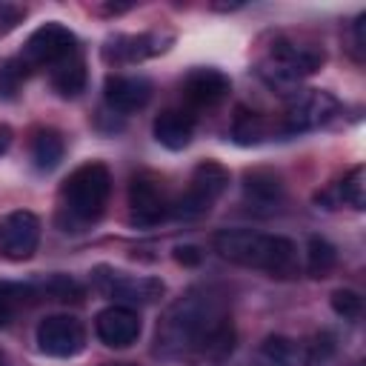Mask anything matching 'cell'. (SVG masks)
<instances>
[{"label": "cell", "mask_w": 366, "mask_h": 366, "mask_svg": "<svg viewBox=\"0 0 366 366\" xmlns=\"http://www.w3.org/2000/svg\"><path fill=\"white\" fill-rule=\"evenodd\" d=\"M234 346L229 297L217 286L186 289L160 317L154 349L163 357H226Z\"/></svg>", "instance_id": "obj_1"}, {"label": "cell", "mask_w": 366, "mask_h": 366, "mask_svg": "<svg viewBox=\"0 0 366 366\" xmlns=\"http://www.w3.org/2000/svg\"><path fill=\"white\" fill-rule=\"evenodd\" d=\"M214 252L237 266L266 272L269 277L289 280L300 272L297 246L283 234H263L252 229H223L214 234Z\"/></svg>", "instance_id": "obj_2"}, {"label": "cell", "mask_w": 366, "mask_h": 366, "mask_svg": "<svg viewBox=\"0 0 366 366\" xmlns=\"http://www.w3.org/2000/svg\"><path fill=\"white\" fill-rule=\"evenodd\" d=\"M112 194V174L103 163L92 160L77 166L60 186V226L63 232H83L97 223Z\"/></svg>", "instance_id": "obj_3"}, {"label": "cell", "mask_w": 366, "mask_h": 366, "mask_svg": "<svg viewBox=\"0 0 366 366\" xmlns=\"http://www.w3.org/2000/svg\"><path fill=\"white\" fill-rule=\"evenodd\" d=\"M323 60H326V51L320 46L280 37L257 63V74L269 89L286 94V92H295L303 77L315 74L323 66Z\"/></svg>", "instance_id": "obj_4"}, {"label": "cell", "mask_w": 366, "mask_h": 366, "mask_svg": "<svg viewBox=\"0 0 366 366\" xmlns=\"http://www.w3.org/2000/svg\"><path fill=\"white\" fill-rule=\"evenodd\" d=\"M226 186H229V172L214 160H203V163L194 166L183 194L172 200L169 214H174L177 220L203 217L217 203V197L226 192Z\"/></svg>", "instance_id": "obj_5"}, {"label": "cell", "mask_w": 366, "mask_h": 366, "mask_svg": "<svg viewBox=\"0 0 366 366\" xmlns=\"http://www.w3.org/2000/svg\"><path fill=\"white\" fill-rule=\"evenodd\" d=\"M92 286L103 295L117 300L120 306H146L154 303L163 295V280L149 277V274H129L114 266H97L92 272Z\"/></svg>", "instance_id": "obj_6"}, {"label": "cell", "mask_w": 366, "mask_h": 366, "mask_svg": "<svg viewBox=\"0 0 366 366\" xmlns=\"http://www.w3.org/2000/svg\"><path fill=\"white\" fill-rule=\"evenodd\" d=\"M340 103L335 94L323 92V89H306L300 94H295L283 112V120H280V132L283 134H303V132H312L323 123H329L335 114H337Z\"/></svg>", "instance_id": "obj_7"}, {"label": "cell", "mask_w": 366, "mask_h": 366, "mask_svg": "<svg viewBox=\"0 0 366 366\" xmlns=\"http://www.w3.org/2000/svg\"><path fill=\"white\" fill-rule=\"evenodd\" d=\"M71 54H77V37L71 29H66L63 23H43L40 29H34L23 46L20 60L34 69V66H57L63 60H69Z\"/></svg>", "instance_id": "obj_8"}, {"label": "cell", "mask_w": 366, "mask_h": 366, "mask_svg": "<svg viewBox=\"0 0 366 366\" xmlns=\"http://www.w3.org/2000/svg\"><path fill=\"white\" fill-rule=\"evenodd\" d=\"M172 200L166 194V186L154 174H134L129 183V220L140 229L157 226L163 217H169Z\"/></svg>", "instance_id": "obj_9"}, {"label": "cell", "mask_w": 366, "mask_h": 366, "mask_svg": "<svg viewBox=\"0 0 366 366\" xmlns=\"http://www.w3.org/2000/svg\"><path fill=\"white\" fill-rule=\"evenodd\" d=\"M37 349L49 357H74L86 346V326L74 315H49L37 323Z\"/></svg>", "instance_id": "obj_10"}, {"label": "cell", "mask_w": 366, "mask_h": 366, "mask_svg": "<svg viewBox=\"0 0 366 366\" xmlns=\"http://www.w3.org/2000/svg\"><path fill=\"white\" fill-rule=\"evenodd\" d=\"M40 243V220L34 212H9L0 220V254L6 260H29Z\"/></svg>", "instance_id": "obj_11"}, {"label": "cell", "mask_w": 366, "mask_h": 366, "mask_svg": "<svg viewBox=\"0 0 366 366\" xmlns=\"http://www.w3.org/2000/svg\"><path fill=\"white\" fill-rule=\"evenodd\" d=\"M94 332L97 337L112 346V349H126L132 343H137L140 332H143V323H140V315L132 309V306H120V303H112L106 306L97 320H94Z\"/></svg>", "instance_id": "obj_12"}, {"label": "cell", "mask_w": 366, "mask_h": 366, "mask_svg": "<svg viewBox=\"0 0 366 366\" xmlns=\"http://www.w3.org/2000/svg\"><path fill=\"white\" fill-rule=\"evenodd\" d=\"M172 43L169 34L160 31H143V34H114L103 46V57L109 63H140L146 57H154L166 51Z\"/></svg>", "instance_id": "obj_13"}, {"label": "cell", "mask_w": 366, "mask_h": 366, "mask_svg": "<svg viewBox=\"0 0 366 366\" xmlns=\"http://www.w3.org/2000/svg\"><path fill=\"white\" fill-rule=\"evenodd\" d=\"M103 97L112 112L132 114L152 100V83L140 74H109L103 83Z\"/></svg>", "instance_id": "obj_14"}, {"label": "cell", "mask_w": 366, "mask_h": 366, "mask_svg": "<svg viewBox=\"0 0 366 366\" xmlns=\"http://www.w3.org/2000/svg\"><path fill=\"white\" fill-rule=\"evenodd\" d=\"M232 83L229 77L220 71V69H209V66H200V69H192L183 80V94L192 106L197 109H212L217 106L220 100H226Z\"/></svg>", "instance_id": "obj_15"}, {"label": "cell", "mask_w": 366, "mask_h": 366, "mask_svg": "<svg viewBox=\"0 0 366 366\" xmlns=\"http://www.w3.org/2000/svg\"><path fill=\"white\" fill-rule=\"evenodd\" d=\"M243 194L252 209L272 212L283 200V180L272 169H252L243 177Z\"/></svg>", "instance_id": "obj_16"}, {"label": "cell", "mask_w": 366, "mask_h": 366, "mask_svg": "<svg viewBox=\"0 0 366 366\" xmlns=\"http://www.w3.org/2000/svg\"><path fill=\"white\" fill-rule=\"evenodd\" d=\"M154 140L172 152H180L192 143L194 134V117L183 109H166L154 117Z\"/></svg>", "instance_id": "obj_17"}, {"label": "cell", "mask_w": 366, "mask_h": 366, "mask_svg": "<svg viewBox=\"0 0 366 366\" xmlns=\"http://www.w3.org/2000/svg\"><path fill=\"white\" fill-rule=\"evenodd\" d=\"M63 154H66V140H63L60 132H54V129L34 132V137H31V160H34V166L40 172L57 169Z\"/></svg>", "instance_id": "obj_18"}, {"label": "cell", "mask_w": 366, "mask_h": 366, "mask_svg": "<svg viewBox=\"0 0 366 366\" xmlns=\"http://www.w3.org/2000/svg\"><path fill=\"white\" fill-rule=\"evenodd\" d=\"M263 357L272 363V366H309V352H306V343H297L292 337H283V335H272L263 340L260 346Z\"/></svg>", "instance_id": "obj_19"}, {"label": "cell", "mask_w": 366, "mask_h": 366, "mask_svg": "<svg viewBox=\"0 0 366 366\" xmlns=\"http://www.w3.org/2000/svg\"><path fill=\"white\" fill-rule=\"evenodd\" d=\"M51 86L60 97H77L86 89V63L77 54H71L69 60L51 66Z\"/></svg>", "instance_id": "obj_20"}, {"label": "cell", "mask_w": 366, "mask_h": 366, "mask_svg": "<svg viewBox=\"0 0 366 366\" xmlns=\"http://www.w3.org/2000/svg\"><path fill=\"white\" fill-rule=\"evenodd\" d=\"M266 134H269V123H266L257 112L237 109L234 123H232V140H234V143H240V146H254V143L266 140Z\"/></svg>", "instance_id": "obj_21"}, {"label": "cell", "mask_w": 366, "mask_h": 366, "mask_svg": "<svg viewBox=\"0 0 366 366\" xmlns=\"http://www.w3.org/2000/svg\"><path fill=\"white\" fill-rule=\"evenodd\" d=\"M337 263V249L326 240V237H309L306 246V272L312 277H326Z\"/></svg>", "instance_id": "obj_22"}, {"label": "cell", "mask_w": 366, "mask_h": 366, "mask_svg": "<svg viewBox=\"0 0 366 366\" xmlns=\"http://www.w3.org/2000/svg\"><path fill=\"white\" fill-rule=\"evenodd\" d=\"M34 297H40L34 283H0V326H6L14 312Z\"/></svg>", "instance_id": "obj_23"}, {"label": "cell", "mask_w": 366, "mask_h": 366, "mask_svg": "<svg viewBox=\"0 0 366 366\" xmlns=\"http://www.w3.org/2000/svg\"><path fill=\"white\" fill-rule=\"evenodd\" d=\"M337 200L352 206V209H357V212L366 206V174H363V166H355L337 183Z\"/></svg>", "instance_id": "obj_24"}, {"label": "cell", "mask_w": 366, "mask_h": 366, "mask_svg": "<svg viewBox=\"0 0 366 366\" xmlns=\"http://www.w3.org/2000/svg\"><path fill=\"white\" fill-rule=\"evenodd\" d=\"M26 74H29V66L20 57L3 63L0 66V97H14L17 89L23 86V80H26Z\"/></svg>", "instance_id": "obj_25"}, {"label": "cell", "mask_w": 366, "mask_h": 366, "mask_svg": "<svg viewBox=\"0 0 366 366\" xmlns=\"http://www.w3.org/2000/svg\"><path fill=\"white\" fill-rule=\"evenodd\" d=\"M332 309L343 317V320H357L360 309H363V297L355 289H337L332 295Z\"/></svg>", "instance_id": "obj_26"}, {"label": "cell", "mask_w": 366, "mask_h": 366, "mask_svg": "<svg viewBox=\"0 0 366 366\" xmlns=\"http://www.w3.org/2000/svg\"><path fill=\"white\" fill-rule=\"evenodd\" d=\"M23 17H26V9L11 6V3H0V34L11 31Z\"/></svg>", "instance_id": "obj_27"}, {"label": "cell", "mask_w": 366, "mask_h": 366, "mask_svg": "<svg viewBox=\"0 0 366 366\" xmlns=\"http://www.w3.org/2000/svg\"><path fill=\"white\" fill-rule=\"evenodd\" d=\"M174 260L183 263V266H197L203 260V252L197 246H177L174 249Z\"/></svg>", "instance_id": "obj_28"}, {"label": "cell", "mask_w": 366, "mask_h": 366, "mask_svg": "<svg viewBox=\"0 0 366 366\" xmlns=\"http://www.w3.org/2000/svg\"><path fill=\"white\" fill-rule=\"evenodd\" d=\"M366 14H360L357 20H355V49L357 51H363V43H366Z\"/></svg>", "instance_id": "obj_29"}, {"label": "cell", "mask_w": 366, "mask_h": 366, "mask_svg": "<svg viewBox=\"0 0 366 366\" xmlns=\"http://www.w3.org/2000/svg\"><path fill=\"white\" fill-rule=\"evenodd\" d=\"M11 146V129L9 126H0V154H6Z\"/></svg>", "instance_id": "obj_30"}, {"label": "cell", "mask_w": 366, "mask_h": 366, "mask_svg": "<svg viewBox=\"0 0 366 366\" xmlns=\"http://www.w3.org/2000/svg\"><path fill=\"white\" fill-rule=\"evenodd\" d=\"M0 366H9V357H6V352L0 349Z\"/></svg>", "instance_id": "obj_31"}, {"label": "cell", "mask_w": 366, "mask_h": 366, "mask_svg": "<svg viewBox=\"0 0 366 366\" xmlns=\"http://www.w3.org/2000/svg\"><path fill=\"white\" fill-rule=\"evenodd\" d=\"M103 366H137V363H103Z\"/></svg>", "instance_id": "obj_32"}]
</instances>
